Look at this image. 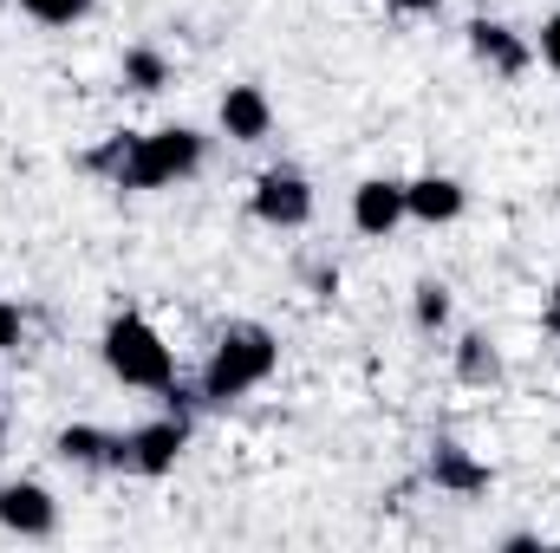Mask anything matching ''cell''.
<instances>
[{"label":"cell","instance_id":"cell-14","mask_svg":"<svg viewBox=\"0 0 560 553\" xmlns=\"http://www.w3.org/2000/svg\"><path fill=\"white\" fill-rule=\"evenodd\" d=\"M20 7H26L33 20H46V26H66V20H79L92 0H20Z\"/></svg>","mask_w":560,"mask_h":553},{"label":"cell","instance_id":"cell-7","mask_svg":"<svg viewBox=\"0 0 560 553\" xmlns=\"http://www.w3.org/2000/svg\"><path fill=\"white\" fill-rule=\"evenodd\" d=\"M268 125H275V111H268L261 85H229V98H222V131L235 143H261Z\"/></svg>","mask_w":560,"mask_h":553},{"label":"cell","instance_id":"cell-12","mask_svg":"<svg viewBox=\"0 0 560 553\" xmlns=\"http://www.w3.org/2000/svg\"><path fill=\"white\" fill-rule=\"evenodd\" d=\"M112 449H118V436H105V430H85V423L59 436V456H66V462H112Z\"/></svg>","mask_w":560,"mask_h":553},{"label":"cell","instance_id":"cell-8","mask_svg":"<svg viewBox=\"0 0 560 553\" xmlns=\"http://www.w3.org/2000/svg\"><path fill=\"white\" fill-rule=\"evenodd\" d=\"M352 222H359L365 235H392V228L405 222V183H359Z\"/></svg>","mask_w":560,"mask_h":553},{"label":"cell","instance_id":"cell-9","mask_svg":"<svg viewBox=\"0 0 560 553\" xmlns=\"http://www.w3.org/2000/svg\"><path fill=\"white\" fill-rule=\"evenodd\" d=\"M405 215H418V222H450V215H463V189H456L450 176L405 183Z\"/></svg>","mask_w":560,"mask_h":553},{"label":"cell","instance_id":"cell-18","mask_svg":"<svg viewBox=\"0 0 560 553\" xmlns=\"http://www.w3.org/2000/svg\"><path fill=\"white\" fill-rule=\"evenodd\" d=\"M541 52H548V66L560 72V13L548 20V26H541Z\"/></svg>","mask_w":560,"mask_h":553},{"label":"cell","instance_id":"cell-2","mask_svg":"<svg viewBox=\"0 0 560 553\" xmlns=\"http://www.w3.org/2000/svg\"><path fill=\"white\" fill-rule=\"evenodd\" d=\"M275 339L261 332V326H235L222 345H215V358H209V378H202V391L215 398V404H229V398H242V391H255V385H268V372H275Z\"/></svg>","mask_w":560,"mask_h":553},{"label":"cell","instance_id":"cell-13","mask_svg":"<svg viewBox=\"0 0 560 553\" xmlns=\"http://www.w3.org/2000/svg\"><path fill=\"white\" fill-rule=\"evenodd\" d=\"M495 372H502V365H495L489 339H476V332H469V339H463V378H469V385H489Z\"/></svg>","mask_w":560,"mask_h":553},{"label":"cell","instance_id":"cell-19","mask_svg":"<svg viewBox=\"0 0 560 553\" xmlns=\"http://www.w3.org/2000/svg\"><path fill=\"white\" fill-rule=\"evenodd\" d=\"M548 326L560 332V286H555V299H548Z\"/></svg>","mask_w":560,"mask_h":553},{"label":"cell","instance_id":"cell-1","mask_svg":"<svg viewBox=\"0 0 560 553\" xmlns=\"http://www.w3.org/2000/svg\"><path fill=\"white\" fill-rule=\"evenodd\" d=\"M98 163L118 169L125 189H163V183H176V176H189L202 163V138L196 131H150V138H131V143L118 138Z\"/></svg>","mask_w":560,"mask_h":553},{"label":"cell","instance_id":"cell-17","mask_svg":"<svg viewBox=\"0 0 560 553\" xmlns=\"http://www.w3.org/2000/svg\"><path fill=\"white\" fill-rule=\"evenodd\" d=\"M13 339H20V306H7V299H0V352H7Z\"/></svg>","mask_w":560,"mask_h":553},{"label":"cell","instance_id":"cell-4","mask_svg":"<svg viewBox=\"0 0 560 553\" xmlns=\"http://www.w3.org/2000/svg\"><path fill=\"white\" fill-rule=\"evenodd\" d=\"M183 443H189V423H183V416H163V423H143L138 436H125V443L112 449V462H118V469H138V475H163V469L183 456Z\"/></svg>","mask_w":560,"mask_h":553},{"label":"cell","instance_id":"cell-6","mask_svg":"<svg viewBox=\"0 0 560 553\" xmlns=\"http://www.w3.org/2000/svg\"><path fill=\"white\" fill-rule=\"evenodd\" d=\"M52 521H59V508H52V495L39 482H7L0 489V528H13V534H52Z\"/></svg>","mask_w":560,"mask_h":553},{"label":"cell","instance_id":"cell-20","mask_svg":"<svg viewBox=\"0 0 560 553\" xmlns=\"http://www.w3.org/2000/svg\"><path fill=\"white\" fill-rule=\"evenodd\" d=\"M398 7H405V13H423V7H436V0H398Z\"/></svg>","mask_w":560,"mask_h":553},{"label":"cell","instance_id":"cell-10","mask_svg":"<svg viewBox=\"0 0 560 553\" xmlns=\"http://www.w3.org/2000/svg\"><path fill=\"white\" fill-rule=\"evenodd\" d=\"M430 469H436V482H443V489H456V495H482V489H489V469H482V462H469L456 443H443Z\"/></svg>","mask_w":560,"mask_h":553},{"label":"cell","instance_id":"cell-16","mask_svg":"<svg viewBox=\"0 0 560 553\" xmlns=\"http://www.w3.org/2000/svg\"><path fill=\"white\" fill-rule=\"evenodd\" d=\"M443 313H450V293L430 280V286H418V319L423 326H443Z\"/></svg>","mask_w":560,"mask_h":553},{"label":"cell","instance_id":"cell-5","mask_svg":"<svg viewBox=\"0 0 560 553\" xmlns=\"http://www.w3.org/2000/svg\"><path fill=\"white\" fill-rule=\"evenodd\" d=\"M255 215L275 222V228H300V222L313 215V189H306L293 169H268L261 189H255Z\"/></svg>","mask_w":560,"mask_h":553},{"label":"cell","instance_id":"cell-3","mask_svg":"<svg viewBox=\"0 0 560 553\" xmlns=\"http://www.w3.org/2000/svg\"><path fill=\"white\" fill-rule=\"evenodd\" d=\"M105 365H112L125 385H138V391H170V378H176L170 345H163L143 319H131V313L105 326Z\"/></svg>","mask_w":560,"mask_h":553},{"label":"cell","instance_id":"cell-11","mask_svg":"<svg viewBox=\"0 0 560 553\" xmlns=\"http://www.w3.org/2000/svg\"><path fill=\"white\" fill-rule=\"evenodd\" d=\"M476 52H482V59H489L495 72H522V66H528V52H522V46L509 39V26H489V20L476 26Z\"/></svg>","mask_w":560,"mask_h":553},{"label":"cell","instance_id":"cell-15","mask_svg":"<svg viewBox=\"0 0 560 553\" xmlns=\"http://www.w3.org/2000/svg\"><path fill=\"white\" fill-rule=\"evenodd\" d=\"M125 72H131V85H138V92H156V85H163V59H156V52H131V59H125Z\"/></svg>","mask_w":560,"mask_h":553}]
</instances>
